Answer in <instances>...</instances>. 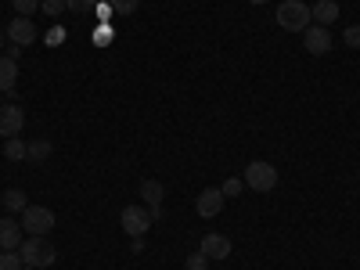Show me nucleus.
<instances>
[{"label": "nucleus", "instance_id": "22", "mask_svg": "<svg viewBox=\"0 0 360 270\" xmlns=\"http://www.w3.org/2000/svg\"><path fill=\"white\" fill-rule=\"evenodd\" d=\"M40 11L51 15V18H58V15L65 11V0H40Z\"/></svg>", "mask_w": 360, "mask_h": 270}, {"label": "nucleus", "instance_id": "8", "mask_svg": "<svg viewBox=\"0 0 360 270\" xmlns=\"http://www.w3.org/2000/svg\"><path fill=\"white\" fill-rule=\"evenodd\" d=\"M303 47L310 51V54H328V51H332V33H328V29L324 25H310L307 29V33H303Z\"/></svg>", "mask_w": 360, "mask_h": 270}, {"label": "nucleus", "instance_id": "23", "mask_svg": "<svg viewBox=\"0 0 360 270\" xmlns=\"http://www.w3.org/2000/svg\"><path fill=\"white\" fill-rule=\"evenodd\" d=\"M11 4H15V11H18L22 18H29V15L40 8V0H11Z\"/></svg>", "mask_w": 360, "mask_h": 270}, {"label": "nucleus", "instance_id": "15", "mask_svg": "<svg viewBox=\"0 0 360 270\" xmlns=\"http://www.w3.org/2000/svg\"><path fill=\"white\" fill-rule=\"evenodd\" d=\"M0 202H4V209H8V213H25V205H29L25 191H18V188H8L4 195H0Z\"/></svg>", "mask_w": 360, "mask_h": 270}, {"label": "nucleus", "instance_id": "6", "mask_svg": "<svg viewBox=\"0 0 360 270\" xmlns=\"http://www.w3.org/2000/svg\"><path fill=\"white\" fill-rule=\"evenodd\" d=\"M25 127V112L18 105H0V137H18Z\"/></svg>", "mask_w": 360, "mask_h": 270}, {"label": "nucleus", "instance_id": "7", "mask_svg": "<svg viewBox=\"0 0 360 270\" xmlns=\"http://www.w3.org/2000/svg\"><path fill=\"white\" fill-rule=\"evenodd\" d=\"M8 40L18 44V47L37 44V25L29 22V18H22V15H15V22H8Z\"/></svg>", "mask_w": 360, "mask_h": 270}, {"label": "nucleus", "instance_id": "25", "mask_svg": "<svg viewBox=\"0 0 360 270\" xmlns=\"http://www.w3.org/2000/svg\"><path fill=\"white\" fill-rule=\"evenodd\" d=\"M342 40H346V47H353V51H360V25H349Z\"/></svg>", "mask_w": 360, "mask_h": 270}, {"label": "nucleus", "instance_id": "16", "mask_svg": "<svg viewBox=\"0 0 360 270\" xmlns=\"http://www.w3.org/2000/svg\"><path fill=\"white\" fill-rule=\"evenodd\" d=\"M4 159H11V162L29 159V144H25L22 137H8V141H4Z\"/></svg>", "mask_w": 360, "mask_h": 270}, {"label": "nucleus", "instance_id": "10", "mask_svg": "<svg viewBox=\"0 0 360 270\" xmlns=\"http://www.w3.org/2000/svg\"><path fill=\"white\" fill-rule=\"evenodd\" d=\"M162 195H166V188L159 184V180H144V184H141V198L148 202V213H152V220L162 217Z\"/></svg>", "mask_w": 360, "mask_h": 270}, {"label": "nucleus", "instance_id": "17", "mask_svg": "<svg viewBox=\"0 0 360 270\" xmlns=\"http://www.w3.org/2000/svg\"><path fill=\"white\" fill-rule=\"evenodd\" d=\"M51 152H54V144L51 141H33V144H29V159H33V162H44V159H51Z\"/></svg>", "mask_w": 360, "mask_h": 270}, {"label": "nucleus", "instance_id": "27", "mask_svg": "<svg viewBox=\"0 0 360 270\" xmlns=\"http://www.w3.org/2000/svg\"><path fill=\"white\" fill-rule=\"evenodd\" d=\"M130 252H144V238H134V242H130Z\"/></svg>", "mask_w": 360, "mask_h": 270}, {"label": "nucleus", "instance_id": "13", "mask_svg": "<svg viewBox=\"0 0 360 270\" xmlns=\"http://www.w3.org/2000/svg\"><path fill=\"white\" fill-rule=\"evenodd\" d=\"M310 15H314L317 25L328 29V22H335V18H339V4H335V0H317V4L310 8Z\"/></svg>", "mask_w": 360, "mask_h": 270}, {"label": "nucleus", "instance_id": "4", "mask_svg": "<svg viewBox=\"0 0 360 270\" xmlns=\"http://www.w3.org/2000/svg\"><path fill=\"white\" fill-rule=\"evenodd\" d=\"M54 213L47 205H25V213H22V231L25 234H37V238H47L54 231Z\"/></svg>", "mask_w": 360, "mask_h": 270}, {"label": "nucleus", "instance_id": "9", "mask_svg": "<svg viewBox=\"0 0 360 270\" xmlns=\"http://www.w3.org/2000/svg\"><path fill=\"white\" fill-rule=\"evenodd\" d=\"M195 209H198V217H217L220 209H224V191L220 188H205L198 198H195Z\"/></svg>", "mask_w": 360, "mask_h": 270}, {"label": "nucleus", "instance_id": "21", "mask_svg": "<svg viewBox=\"0 0 360 270\" xmlns=\"http://www.w3.org/2000/svg\"><path fill=\"white\" fill-rule=\"evenodd\" d=\"M108 4H112V11H115V15H134L141 0H108Z\"/></svg>", "mask_w": 360, "mask_h": 270}, {"label": "nucleus", "instance_id": "26", "mask_svg": "<svg viewBox=\"0 0 360 270\" xmlns=\"http://www.w3.org/2000/svg\"><path fill=\"white\" fill-rule=\"evenodd\" d=\"M108 40H112V29H108V25H101L98 33H94V44H108Z\"/></svg>", "mask_w": 360, "mask_h": 270}, {"label": "nucleus", "instance_id": "29", "mask_svg": "<svg viewBox=\"0 0 360 270\" xmlns=\"http://www.w3.org/2000/svg\"><path fill=\"white\" fill-rule=\"evenodd\" d=\"M0 51H4V37H0Z\"/></svg>", "mask_w": 360, "mask_h": 270}, {"label": "nucleus", "instance_id": "19", "mask_svg": "<svg viewBox=\"0 0 360 270\" xmlns=\"http://www.w3.org/2000/svg\"><path fill=\"white\" fill-rule=\"evenodd\" d=\"M220 191H224V198H238V195L245 191V180L242 176H227L224 184H220Z\"/></svg>", "mask_w": 360, "mask_h": 270}, {"label": "nucleus", "instance_id": "24", "mask_svg": "<svg viewBox=\"0 0 360 270\" xmlns=\"http://www.w3.org/2000/svg\"><path fill=\"white\" fill-rule=\"evenodd\" d=\"M188 270H209V256L198 249V252H191L188 256Z\"/></svg>", "mask_w": 360, "mask_h": 270}, {"label": "nucleus", "instance_id": "1", "mask_svg": "<svg viewBox=\"0 0 360 270\" xmlns=\"http://www.w3.org/2000/svg\"><path fill=\"white\" fill-rule=\"evenodd\" d=\"M274 22L285 29V33H307L314 15H310V8L303 4V0H281L278 11H274Z\"/></svg>", "mask_w": 360, "mask_h": 270}, {"label": "nucleus", "instance_id": "5", "mask_svg": "<svg viewBox=\"0 0 360 270\" xmlns=\"http://www.w3.org/2000/svg\"><path fill=\"white\" fill-rule=\"evenodd\" d=\"M119 224H123V231L130 238H144L148 231H152V213H148L144 205H123V213H119Z\"/></svg>", "mask_w": 360, "mask_h": 270}, {"label": "nucleus", "instance_id": "18", "mask_svg": "<svg viewBox=\"0 0 360 270\" xmlns=\"http://www.w3.org/2000/svg\"><path fill=\"white\" fill-rule=\"evenodd\" d=\"M25 263H22V256H18V249H0V270H22Z\"/></svg>", "mask_w": 360, "mask_h": 270}, {"label": "nucleus", "instance_id": "3", "mask_svg": "<svg viewBox=\"0 0 360 270\" xmlns=\"http://www.w3.org/2000/svg\"><path fill=\"white\" fill-rule=\"evenodd\" d=\"M242 180H245V188L266 195V191H274V188H278V166H270V162L256 159V162L245 166V176H242Z\"/></svg>", "mask_w": 360, "mask_h": 270}, {"label": "nucleus", "instance_id": "30", "mask_svg": "<svg viewBox=\"0 0 360 270\" xmlns=\"http://www.w3.org/2000/svg\"><path fill=\"white\" fill-rule=\"evenodd\" d=\"M22 270H37V266H22Z\"/></svg>", "mask_w": 360, "mask_h": 270}, {"label": "nucleus", "instance_id": "28", "mask_svg": "<svg viewBox=\"0 0 360 270\" xmlns=\"http://www.w3.org/2000/svg\"><path fill=\"white\" fill-rule=\"evenodd\" d=\"M249 4H266V0H249Z\"/></svg>", "mask_w": 360, "mask_h": 270}, {"label": "nucleus", "instance_id": "12", "mask_svg": "<svg viewBox=\"0 0 360 270\" xmlns=\"http://www.w3.org/2000/svg\"><path fill=\"white\" fill-rule=\"evenodd\" d=\"M22 242H25L22 238V220H11V217L0 220V249H18Z\"/></svg>", "mask_w": 360, "mask_h": 270}, {"label": "nucleus", "instance_id": "2", "mask_svg": "<svg viewBox=\"0 0 360 270\" xmlns=\"http://www.w3.org/2000/svg\"><path fill=\"white\" fill-rule=\"evenodd\" d=\"M18 256H22V263H25V266H37V270H44V266H51V263L58 259V249L47 242V238L29 234L25 242L18 245Z\"/></svg>", "mask_w": 360, "mask_h": 270}, {"label": "nucleus", "instance_id": "14", "mask_svg": "<svg viewBox=\"0 0 360 270\" xmlns=\"http://www.w3.org/2000/svg\"><path fill=\"white\" fill-rule=\"evenodd\" d=\"M15 79H18V62L8 54H0V90H15Z\"/></svg>", "mask_w": 360, "mask_h": 270}, {"label": "nucleus", "instance_id": "11", "mask_svg": "<svg viewBox=\"0 0 360 270\" xmlns=\"http://www.w3.org/2000/svg\"><path fill=\"white\" fill-rule=\"evenodd\" d=\"M198 249H202L209 259H227V256H231V238H224V234H205Z\"/></svg>", "mask_w": 360, "mask_h": 270}, {"label": "nucleus", "instance_id": "20", "mask_svg": "<svg viewBox=\"0 0 360 270\" xmlns=\"http://www.w3.org/2000/svg\"><path fill=\"white\" fill-rule=\"evenodd\" d=\"M94 8H98V0H65V11H72V15H86Z\"/></svg>", "mask_w": 360, "mask_h": 270}]
</instances>
